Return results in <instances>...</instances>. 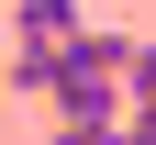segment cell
Instances as JSON below:
<instances>
[{
    "instance_id": "obj_3",
    "label": "cell",
    "mask_w": 156,
    "mask_h": 145,
    "mask_svg": "<svg viewBox=\"0 0 156 145\" xmlns=\"http://www.w3.org/2000/svg\"><path fill=\"white\" fill-rule=\"evenodd\" d=\"M56 145H123V123H56Z\"/></svg>"
},
{
    "instance_id": "obj_4",
    "label": "cell",
    "mask_w": 156,
    "mask_h": 145,
    "mask_svg": "<svg viewBox=\"0 0 156 145\" xmlns=\"http://www.w3.org/2000/svg\"><path fill=\"white\" fill-rule=\"evenodd\" d=\"M123 145H156V100H134V112H123Z\"/></svg>"
},
{
    "instance_id": "obj_1",
    "label": "cell",
    "mask_w": 156,
    "mask_h": 145,
    "mask_svg": "<svg viewBox=\"0 0 156 145\" xmlns=\"http://www.w3.org/2000/svg\"><path fill=\"white\" fill-rule=\"evenodd\" d=\"M56 67H67V45H56V34H11V56H0V78H11V89H56Z\"/></svg>"
},
{
    "instance_id": "obj_5",
    "label": "cell",
    "mask_w": 156,
    "mask_h": 145,
    "mask_svg": "<svg viewBox=\"0 0 156 145\" xmlns=\"http://www.w3.org/2000/svg\"><path fill=\"white\" fill-rule=\"evenodd\" d=\"M134 100H156V45H134Z\"/></svg>"
},
{
    "instance_id": "obj_2",
    "label": "cell",
    "mask_w": 156,
    "mask_h": 145,
    "mask_svg": "<svg viewBox=\"0 0 156 145\" xmlns=\"http://www.w3.org/2000/svg\"><path fill=\"white\" fill-rule=\"evenodd\" d=\"M78 23H89L78 0H11V34H56V45H67Z\"/></svg>"
}]
</instances>
